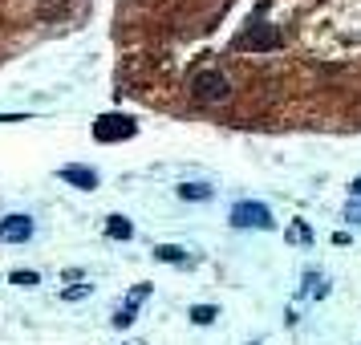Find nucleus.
<instances>
[{"label": "nucleus", "instance_id": "nucleus-6", "mask_svg": "<svg viewBox=\"0 0 361 345\" xmlns=\"http://www.w3.org/2000/svg\"><path fill=\"white\" fill-rule=\"evenodd\" d=\"M147 297H151V285H138V288H134L130 297H126V305H122V309L114 313V325H118V329L134 325V321H138V305H142Z\"/></svg>", "mask_w": 361, "mask_h": 345}, {"label": "nucleus", "instance_id": "nucleus-12", "mask_svg": "<svg viewBox=\"0 0 361 345\" xmlns=\"http://www.w3.org/2000/svg\"><path fill=\"white\" fill-rule=\"evenodd\" d=\"M179 195H183V199H195V203H207L211 187H207V183H183V187H179Z\"/></svg>", "mask_w": 361, "mask_h": 345}, {"label": "nucleus", "instance_id": "nucleus-7", "mask_svg": "<svg viewBox=\"0 0 361 345\" xmlns=\"http://www.w3.org/2000/svg\"><path fill=\"white\" fill-rule=\"evenodd\" d=\"M276 41H280V37H276V29H268V25L260 29V25H256V29H252V33H247L240 45H247V49H272Z\"/></svg>", "mask_w": 361, "mask_h": 345}, {"label": "nucleus", "instance_id": "nucleus-3", "mask_svg": "<svg viewBox=\"0 0 361 345\" xmlns=\"http://www.w3.org/2000/svg\"><path fill=\"white\" fill-rule=\"evenodd\" d=\"M231 228H260V231H268L272 228V211H268L264 203H256V199H244V203L231 208Z\"/></svg>", "mask_w": 361, "mask_h": 345}, {"label": "nucleus", "instance_id": "nucleus-2", "mask_svg": "<svg viewBox=\"0 0 361 345\" xmlns=\"http://www.w3.org/2000/svg\"><path fill=\"white\" fill-rule=\"evenodd\" d=\"M138 135V122L130 114H102L94 122V138L97 142H126Z\"/></svg>", "mask_w": 361, "mask_h": 345}, {"label": "nucleus", "instance_id": "nucleus-8", "mask_svg": "<svg viewBox=\"0 0 361 345\" xmlns=\"http://www.w3.org/2000/svg\"><path fill=\"white\" fill-rule=\"evenodd\" d=\"M106 236H110V240H130L134 224L126 219V215H110V219H106Z\"/></svg>", "mask_w": 361, "mask_h": 345}, {"label": "nucleus", "instance_id": "nucleus-11", "mask_svg": "<svg viewBox=\"0 0 361 345\" xmlns=\"http://www.w3.org/2000/svg\"><path fill=\"white\" fill-rule=\"evenodd\" d=\"M304 297H329V276H321V272H304Z\"/></svg>", "mask_w": 361, "mask_h": 345}, {"label": "nucleus", "instance_id": "nucleus-4", "mask_svg": "<svg viewBox=\"0 0 361 345\" xmlns=\"http://www.w3.org/2000/svg\"><path fill=\"white\" fill-rule=\"evenodd\" d=\"M0 240L4 244H29L33 240V215H20V211L4 215L0 219Z\"/></svg>", "mask_w": 361, "mask_h": 345}, {"label": "nucleus", "instance_id": "nucleus-17", "mask_svg": "<svg viewBox=\"0 0 361 345\" xmlns=\"http://www.w3.org/2000/svg\"><path fill=\"white\" fill-rule=\"evenodd\" d=\"M349 191H353V199H361V179H353V187H349Z\"/></svg>", "mask_w": 361, "mask_h": 345}, {"label": "nucleus", "instance_id": "nucleus-1", "mask_svg": "<svg viewBox=\"0 0 361 345\" xmlns=\"http://www.w3.org/2000/svg\"><path fill=\"white\" fill-rule=\"evenodd\" d=\"M191 94H195V102H203V106H215V102H228L231 81L219 69H203V74L191 77Z\"/></svg>", "mask_w": 361, "mask_h": 345}, {"label": "nucleus", "instance_id": "nucleus-9", "mask_svg": "<svg viewBox=\"0 0 361 345\" xmlns=\"http://www.w3.org/2000/svg\"><path fill=\"white\" fill-rule=\"evenodd\" d=\"M154 260H163V264H187V248H179V244H158V248H154Z\"/></svg>", "mask_w": 361, "mask_h": 345}, {"label": "nucleus", "instance_id": "nucleus-16", "mask_svg": "<svg viewBox=\"0 0 361 345\" xmlns=\"http://www.w3.org/2000/svg\"><path fill=\"white\" fill-rule=\"evenodd\" d=\"M345 219H353V224H357V219H361V199H353V203L345 208Z\"/></svg>", "mask_w": 361, "mask_h": 345}, {"label": "nucleus", "instance_id": "nucleus-5", "mask_svg": "<svg viewBox=\"0 0 361 345\" xmlns=\"http://www.w3.org/2000/svg\"><path fill=\"white\" fill-rule=\"evenodd\" d=\"M57 179H61V183H69V187H77V191H94V187H97V171H94V167H77V163L61 167Z\"/></svg>", "mask_w": 361, "mask_h": 345}, {"label": "nucleus", "instance_id": "nucleus-10", "mask_svg": "<svg viewBox=\"0 0 361 345\" xmlns=\"http://www.w3.org/2000/svg\"><path fill=\"white\" fill-rule=\"evenodd\" d=\"M285 240L288 244H313V228H308V224H304V219H292V224H288V231H285Z\"/></svg>", "mask_w": 361, "mask_h": 345}, {"label": "nucleus", "instance_id": "nucleus-13", "mask_svg": "<svg viewBox=\"0 0 361 345\" xmlns=\"http://www.w3.org/2000/svg\"><path fill=\"white\" fill-rule=\"evenodd\" d=\"M215 317H219V309L215 305H195L191 309V321H195V325H211Z\"/></svg>", "mask_w": 361, "mask_h": 345}, {"label": "nucleus", "instance_id": "nucleus-14", "mask_svg": "<svg viewBox=\"0 0 361 345\" xmlns=\"http://www.w3.org/2000/svg\"><path fill=\"white\" fill-rule=\"evenodd\" d=\"M8 280H13V285H20V288H33V285H41V276L37 272H13V276H8Z\"/></svg>", "mask_w": 361, "mask_h": 345}, {"label": "nucleus", "instance_id": "nucleus-15", "mask_svg": "<svg viewBox=\"0 0 361 345\" xmlns=\"http://www.w3.org/2000/svg\"><path fill=\"white\" fill-rule=\"evenodd\" d=\"M90 292H94V285H74V288H65L61 297H65V301H86Z\"/></svg>", "mask_w": 361, "mask_h": 345}]
</instances>
